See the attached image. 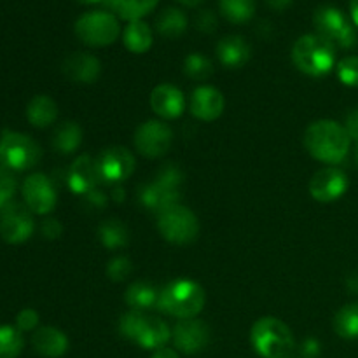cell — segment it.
<instances>
[{
	"instance_id": "1",
	"label": "cell",
	"mask_w": 358,
	"mask_h": 358,
	"mask_svg": "<svg viewBox=\"0 0 358 358\" xmlns=\"http://www.w3.org/2000/svg\"><path fill=\"white\" fill-rule=\"evenodd\" d=\"M350 135L346 128L336 121H317L308 126L304 133V145L308 152L318 161L329 164L341 163L350 150Z\"/></svg>"
},
{
	"instance_id": "2",
	"label": "cell",
	"mask_w": 358,
	"mask_h": 358,
	"mask_svg": "<svg viewBox=\"0 0 358 358\" xmlns=\"http://www.w3.org/2000/svg\"><path fill=\"white\" fill-rule=\"evenodd\" d=\"M205 290L191 280H175L159 290L157 308L180 320L194 318L205 306Z\"/></svg>"
},
{
	"instance_id": "3",
	"label": "cell",
	"mask_w": 358,
	"mask_h": 358,
	"mask_svg": "<svg viewBox=\"0 0 358 358\" xmlns=\"http://www.w3.org/2000/svg\"><path fill=\"white\" fill-rule=\"evenodd\" d=\"M292 62L301 72L308 76H325L334 69L336 48L318 34L303 35L292 48Z\"/></svg>"
},
{
	"instance_id": "4",
	"label": "cell",
	"mask_w": 358,
	"mask_h": 358,
	"mask_svg": "<svg viewBox=\"0 0 358 358\" xmlns=\"http://www.w3.org/2000/svg\"><path fill=\"white\" fill-rule=\"evenodd\" d=\"M250 341L262 358H289L294 350L292 332L275 317H264L255 322Z\"/></svg>"
},
{
	"instance_id": "5",
	"label": "cell",
	"mask_w": 358,
	"mask_h": 358,
	"mask_svg": "<svg viewBox=\"0 0 358 358\" xmlns=\"http://www.w3.org/2000/svg\"><path fill=\"white\" fill-rule=\"evenodd\" d=\"M182 178H184V175L175 164L164 166L156 177V182L145 185L140 192L142 205L157 213H163L171 206L178 205V199L182 196L180 189H178L182 184Z\"/></svg>"
},
{
	"instance_id": "6",
	"label": "cell",
	"mask_w": 358,
	"mask_h": 358,
	"mask_svg": "<svg viewBox=\"0 0 358 358\" xmlns=\"http://www.w3.org/2000/svg\"><path fill=\"white\" fill-rule=\"evenodd\" d=\"M121 34L119 17L108 10H91L76 21V35L91 48H105L117 41Z\"/></svg>"
},
{
	"instance_id": "7",
	"label": "cell",
	"mask_w": 358,
	"mask_h": 358,
	"mask_svg": "<svg viewBox=\"0 0 358 358\" xmlns=\"http://www.w3.org/2000/svg\"><path fill=\"white\" fill-rule=\"evenodd\" d=\"M41 156V147L28 135L3 131L0 136V164L9 171L30 170L38 163Z\"/></svg>"
},
{
	"instance_id": "8",
	"label": "cell",
	"mask_w": 358,
	"mask_h": 358,
	"mask_svg": "<svg viewBox=\"0 0 358 358\" xmlns=\"http://www.w3.org/2000/svg\"><path fill=\"white\" fill-rule=\"evenodd\" d=\"M313 24L317 34L327 38L331 44L343 49H352L357 45V31L348 17L334 6H322L315 10Z\"/></svg>"
},
{
	"instance_id": "9",
	"label": "cell",
	"mask_w": 358,
	"mask_h": 358,
	"mask_svg": "<svg viewBox=\"0 0 358 358\" xmlns=\"http://www.w3.org/2000/svg\"><path fill=\"white\" fill-rule=\"evenodd\" d=\"M159 233L164 240L175 245H187L198 238L199 222L198 217L189 208L182 205H175L168 208L166 212L159 213L157 220Z\"/></svg>"
},
{
	"instance_id": "10",
	"label": "cell",
	"mask_w": 358,
	"mask_h": 358,
	"mask_svg": "<svg viewBox=\"0 0 358 358\" xmlns=\"http://www.w3.org/2000/svg\"><path fill=\"white\" fill-rule=\"evenodd\" d=\"M34 233V217L30 208L21 203L10 201L0 210V238L10 245L27 241Z\"/></svg>"
},
{
	"instance_id": "11",
	"label": "cell",
	"mask_w": 358,
	"mask_h": 358,
	"mask_svg": "<svg viewBox=\"0 0 358 358\" xmlns=\"http://www.w3.org/2000/svg\"><path fill=\"white\" fill-rule=\"evenodd\" d=\"M173 131L161 121H147L135 133V147L142 156L161 157L170 150Z\"/></svg>"
},
{
	"instance_id": "12",
	"label": "cell",
	"mask_w": 358,
	"mask_h": 358,
	"mask_svg": "<svg viewBox=\"0 0 358 358\" xmlns=\"http://www.w3.org/2000/svg\"><path fill=\"white\" fill-rule=\"evenodd\" d=\"M23 192L24 205L30 208L31 213L37 215H45L51 212L56 205V189L52 185L51 178L45 177L44 173H34L27 177L23 182Z\"/></svg>"
},
{
	"instance_id": "13",
	"label": "cell",
	"mask_w": 358,
	"mask_h": 358,
	"mask_svg": "<svg viewBox=\"0 0 358 358\" xmlns=\"http://www.w3.org/2000/svg\"><path fill=\"white\" fill-rule=\"evenodd\" d=\"M100 180L105 182H122L131 177L135 171V157L124 147H110L103 150L96 159Z\"/></svg>"
},
{
	"instance_id": "14",
	"label": "cell",
	"mask_w": 358,
	"mask_h": 358,
	"mask_svg": "<svg viewBox=\"0 0 358 358\" xmlns=\"http://www.w3.org/2000/svg\"><path fill=\"white\" fill-rule=\"evenodd\" d=\"M348 189V177L334 166L322 168L310 180V192L317 201L331 203L341 198Z\"/></svg>"
},
{
	"instance_id": "15",
	"label": "cell",
	"mask_w": 358,
	"mask_h": 358,
	"mask_svg": "<svg viewBox=\"0 0 358 358\" xmlns=\"http://www.w3.org/2000/svg\"><path fill=\"white\" fill-rule=\"evenodd\" d=\"M171 338H173L175 348L180 350L185 355H194L210 343V329L205 322L187 318L175 325Z\"/></svg>"
},
{
	"instance_id": "16",
	"label": "cell",
	"mask_w": 358,
	"mask_h": 358,
	"mask_svg": "<svg viewBox=\"0 0 358 358\" xmlns=\"http://www.w3.org/2000/svg\"><path fill=\"white\" fill-rule=\"evenodd\" d=\"M150 107L164 119H177L185 108L184 93L171 84H161L150 93Z\"/></svg>"
},
{
	"instance_id": "17",
	"label": "cell",
	"mask_w": 358,
	"mask_h": 358,
	"mask_svg": "<svg viewBox=\"0 0 358 358\" xmlns=\"http://www.w3.org/2000/svg\"><path fill=\"white\" fill-rule=\"evenodd\" d=\"M69 187L76 194H87L94 191L96 184L100 182V173H98L96 161L91 159L90 156L77 157L69 170Z\"/></svg>"
},
{
	"instance_id": "18",
	"label": "cell",
	"mask_w": 358,
	"mask_h": 358,
	"mask_svg": "<svg viewBox=\"0 0 358 358\" xmlns=\"http://www.w3.org/2000/svg\"><path fill=\"white\" fill-rule=\"evenodd\" d=\"M224 96L215 87L201 86L194 90L191 98V112L201 121H215L224 112Z\"/></svg>"
},
{
	"instance_id": "19",
	"label": "cell",
	"mask_w": 358,
	"mask_h": 358,
	"mask_svg": "<svg viewBox=\"0 0 358 358\" xmlns=\"http://www.w3.org/2000/svg\"><path fill=\"white\" fill-rule=\"evenodd\" d=\"M63 72L73 83L91 84L100 76L101 63L96 56L90 52H73L63 63Z\"/></svg>"
},
{
	"instance_id": "20",
	"label": "cell",
	"mask_w": 358,
	"mask_h": 358,
	"mask_svg": "<svg viewBox=\"0 0 358 358\" xmlns=\"http://www.w3.org/2000/svg\"><path fill=\"white\" fill-rule=\"evenodd\" d=\"M31 345L38 355L45 358H59L69 350V339L59 329L41 327L34 332Z\"/></svg>"
},
{
	"instance_id": "21",
	"label": "cell",
	"mask_w": 358,
	"mask_h": 358,
	"mask_svg": "<svg viewBox=\"0 0 358 358\" xmlns=\"http://www.w3.org/2000/svg\"><path fill=\"white\" fill-rule=\"evenodd\" d=\"M217 56L227 69H240L250 59V44L240 35H227L217 44Z\"/></svg>"
},
{
	"instance_id": "22",
	"label": "cell",
	"mask_w": 358,
	"mask_h": 358,
	"mask_svg": "<svg viewBox=\"0 0 358 358\" xmlns=\"http://www.w3.org/2000/svg\"><path fill=\"white\" fill-rule=\"evenodd\" d=\"M157 2L159 0H103L101 3L107 7L108 13L131 23L147 16L157 6Z\"/></svg>"
},
{
	"instance_id": "23",
	"label": "cell",
	"mask_w": 358,
	"mask_h": 358,
	"mask_svg": "<svg viewBox=\"0 0 358 358\" xmlns=\"http://www.w3.org/2000/svg\"><path fill=\"white\" fill-rule=\"evenodd\" d=\"M170 336L171 332L166 322L157 317H147L135 343L145 350H159L166 345Z\"/></svg>"
},
{
	"instance_id": "24",
	"label": "cell",
	"mask_w": 358,
	"mask_h": 358,
	"mask_svg": "<svg viewBox=\"0 0 358 358\" xmlns=\"http://www.w3.org/2000/svg\"><path fill=\"white\" fill-rule=\"evenodd\" d=\"M58 117V105L48 94H37L27 107V119L35 128H45Z\"/></svg>"
},
{
	"instance_id": "25",
	"label": "cell",
	"mask_w": 358,
	"mask_h": 358,
	"mask_svg": "<svg viewBox=\"0 0 358 358\" xmlns=\"http://www.w3.org/2000/svg\"><path fill=\"white\" fill-rule=\"evenodd\" d=\"M122 42L128 48V51L136 52V55L147 52L150 49V45H152V31H150V27L142 20L131 21L124 28Z\"/></svg>"
},
{
	"instance_id": "26",
	"label": "cell",
	"mask_w": 358,
	"mask_h": 358,
	"mask_svg": "<svg viewBox=\"0 0 358 358\" xmlns=\"http://www.w3.org/2000/svg\"><path fill=\"white\" fill-rule=\"evenodd\" d=\"M126 304L133 308L135 311L149 310V308L157 306V299H159V292L154 285L147 282H136L128 287L126 290Z\"/></svg>"
},
{
	"instance_id": "27",
	"label": "cell",
	"mask_w": 358,
	"mask_h": 358,
	"mask_svg": "<svg viewBox=\"0 0 358 358\" xmlns=\"http://www.w3.org/2000/svg\"><path fill=\"white\" fill-rule=\"evenodd\" d=\"M187 16L177 7H168L157 16L156 30L166 38H177L187 30Z\"/></svg>"
},
{
	"instance_id": "28",
	"label": "cell",
	"mask_w": 358,
	"mask_h": 358,
	"mask_svg": "<svg viewBox=\"0 0 358 358\" xmlns=\"http://www.w3.org/2000/svg\"><path fill=\"white\" fill-rule=\"evenodd\" d=\"M83 142V129L77 122H62L52 135V147L62 154H72Z\"/></svg>"
},
{
	"instance_id": "29",
	"label": "cell",
	"mask_w": 358,
	"mask_h": 358,
	"mask_svg": "<svg viewBox=\"0 0 358 358\" xmlns=\"http://www.w3.org/2000/svg\"><path fill=\"white\" fill-rule=\"evenodd\" d=\"M98 234H100L101 243H103L107 248H110V250L126 247L129 241L128 227L117 219L105 220V222L98 227Z\"/></svg>"
},
{
	"instance_id": "30",
	"label": "cell",
	"mask_w": 358,
	"mask_h": 358,
	"mask_svg": "<svg viewBox=\"0 0 358 358\" xmlns=\"http://www.w3.org/2000/svg\"><path fill=\"white\" fill-rule=\"evenodd\" d=\"M220 13L231 23H247L255 14V0H219Z\"/></svg>"
},
{
	"instance_id": "31",
	"label": "cell",
	"mask_w": 358,
	"mask_h": 358,
	"mask_svg": "<svg viewBox=\"0 0 358 358\" xmlns=\"http://www.w3.org/2000/svg\"><path fill=\"white\" fill-rule=\"evenodd\" d=\"M334 331L343 339H358V303L346 304L334 318Z\"/></svg>"
},
{
	"instance_id": "32",
	"label": "cell",
	"mask_w": 358,
	"mask_h": 358,
	"mask_svg": "<svg viewBox=\"0 0 358 358\" xmlns=\"http://www.w3.org/2000/svg\"><path fill=\"white\" fill-rule=\"evenodd\" d=\"M21 331L10 325H0V358H17L23 352Z\"/></svg>"
},
{
	"instance_id": "33",
	"label": "cell",
	"mask_w": 358,
	"mask_h": 358,
	"mask_svg": "<svg viewBox=\"0 0 358 358\" xmlns=\"http://www.w3.org/2000/svg\"><path fill=\"white\" fill-rule=\"evenodd\" d=\"M185 76L194 80H205L213 73V63L201 52H192L184 62Z\"/></svg>"
},
{
	"instance_id": "34",
	"label": "cell",
	"mask_w": 358,
	"mask_h": 358,
	"mask_svg": "<svg viewBox=\"0 0 358 358\" xmlns=\"http://www.w3.org/2000/svg\"><path fill=\"white\" fill-rule=\"evenodd\" d=\"M145 315L142 311H129L119 322V331L124 338L131 339V341H136L140 331H142V325L145 322Z\"/></svg>"
},
{
	"instance_id": "35",
	"label": "cell",
	"mask_w": 358,
	"mask_h": 358,
	"mask_svg": "<svg viewBox=\"0 0 358 358\" xmlns=\"http://www.w3.org/2000/svg\"><path fill=\"white\" fill-rule=\"evenodd\" d=\"M338 77L345 86L358 87V56H346L339 62Z\"/></svg>"
},
{
	"instance_id": "36",
	"label": "cell",
	"mask_w": 358,
	"mask_h": 358,
	"mask_svg": "<svg viewBox=\"0 0 358 358\" xmlns=\"http://www.w3.org/2000/svg\"><path fill=\"white\" fill-rule=\"evenodd\" d=\"M16 192V180L7 168L0 166V210L9 205Z\"/></svg>"
},
{
	"instance_id": "37",
	"label": "cell",
	"mask_w": 358,
	"mask_h": 358,
	"mask_svg": "<svg viewBox=\"0 0 358 358\" xmlns=\"http://www.w3.org/2000/svg\"><path fill=\"white\" fill-rule=\"evenodd\" d=\"M133 271L131 261L128 257H115L108 262L107 266V276L114 282H121L126 280Z\"/></svg>"
},
{
	"instance_id": "38",
	"label": "cell",
	"mask_w": 358,
	"mask_h": 358,
	"mask_svg": "<svg viewBox=\"0 0 358 358\" xmlns=\"http://www.w3.org/2000/svg\"><path fill=\"white\" fill-rule=\"evenodd\" d=\"M38 325V313L31 308H27V310L20 311L16 317V329L21 332H30L34 331Z\"/></svg>"
},
{
	"instance_id": "39",
	"label": "cell",
	"mask_w": 358,
	"mask_h": 358,
	"mask_svg": "<svg viewBox=\"0 0 358 358\" xmlns=\"http://www.w3.org/2000/svg\"><path fill=\"white\" fill-rule=\"evenodd\" d=\"M196 28L203 34H212L217 30V16L212 10H199L196 16Z\"/></svg>"
},
{
	"instance_id": "40",
	"label": "cell",
	"mask_w": 358,
	"mask_h": 358,
	"mask_svg": "<svg viewBox=\"0 0 358 358\" xmlns=\"http://www.w3.org/2000/svg\"><path fill=\"white\" fill-rule=\"evenodd\" d=\"M62 233L63 227L56 219H48L42 222V234H44V238H48V240H56V238L62 236Z\"/></svg>"
},
{
	"instance_id": "41",
	"label": "cell",
	"mask_w": 358,
	"mask_h": 358,
	"mask_svg": "<svg viewBox=\"0 0 358 358\" xmlns=\"http://www.w3.org/2000/svg\"><path fill=\"white\" fill-rule=\"evenodd\" d=\"M346 131H348L350 138L358 142V108L350 112L348 117H346Z\"/></svg>"
},
{
	"instance_id": "42",
	"label": "cell",
	"mask_w": 358,
	"mask_h": 358,
	"mask_svg": "<svg viewBox=\"0 0 358 358\" xmlns=\"http://www.w3.org/2000/svg\"><path fill=\"white\" fill-rule=\"evenodd\" d=\"M303 353L306 357H317L320 353V345L315 339H308L303 345Z\"/></svg>"
},
{
	"instance_id": "43",
	"label": "cell",
	"mask_w": 358,
	"mask_h": 358,
	"mask_svg": "<svg viewBox=\"0 0 358 358\" xmlns=\"http://www.w3.org/2000/svg\"><path fill=\"white\" fill-rule=\"evenodd\" d=\"M292 2H294V0H266V3H268V6L271 7V9H275V10L289 9L290 3H292Z\"/></svg>"
},
{
	"instance_id": "44",
	"label": "cell",
	"mask_w": 358,
	"mask_h": 358,
	"mask_svg": "<svg viewBox=\"0 0 358 358\" xmlns=\"http://www.w3.org/2000/svg\"><path fill=\"white\" fill-rule=\"evenodd\" d=\"M150 358H178V355H177V352H175V350H171V348H159V350H156V352L152 353V357Z\"/></svg>"
},
{
	"instance_id": "45",
	"label": "cell",
	"mask_w": 358,
	"mask_h": 358,
	"mask_svg": "<svg viewBox=\"0 0 358 358\" xmlns=\"http://www.w3.org/2000/svg\"><path fill=\"white\" fill-rule=\"evenodd\" d=\"M350 16H352L353 23L358 27V0H352L350 2Z\"/></svg>"
},
{
	"instance_id": "46",
	"label": "cell",
	"mask_w": 358,
	"mask_h": 358,
	"mask_svg": "<svg viewBox=\"0 0 358 358\" xmlns=\"http://www.w3.org/2000/svg\"><path fill=\"white\" fill-rule=\"evenodd\" d=\"M177 2L182 3V6H185V7H196V6H199L203 0H177Z\"/></svg>"
},
{
	"instance_id": "47",
	"label": "cell",
	"mask_w": 358,
	"mask_h": 358,
	"mask_svg": "<svg viewBox=\"0 0 358 358\" xmlns=\"http://www.w3.org/2000/svg\"><path fill=\"white\" fill-rule=\"evenodd\" d=\"M348 287L353 290V292L358 294V275L352 276V278L348 280Z\"/></svg>"
},
{
	"instance_id": "48",
	"label": "cell",
	"mask_w": 358,
	"mask_h": 358,
	"mask_svg": "<svg viewBox=\"0 0 358 358\" xmlns=\"http://www.w3.org/2000/svg\"><path fill=\"white\" fill-rule=\"evenodd\" d=\"M80 3H86V6H91V3H98V2H103V0H77Z\"/></svg>"
},
{
	"instance_id": "49",
	"label": "cell",
	"mask_w": 358,
	"mask_h": 358,
	"mask_svg": "<svg viewBox=\"0 0 358 358\" xmlns=\"http://www.w3.org/2000/svg\"><path fill=\"white\" fill-rule=\"evenodd\" d=\"M355 161H357V166H358V143H357V149H355Z\"/></svg>"
}]
</instances>
